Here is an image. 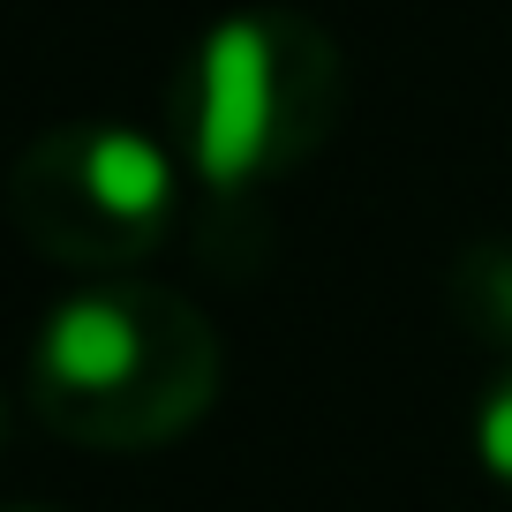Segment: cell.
Wrapping results in <instances>:
<instances>
[{
	"label": "cell",
	"mask_w": 512,
	"mask_h": 512,
	"mask_svg": "<svg viewBox=\"0 0 512 512\" xmlns=\"http://www.w3.org/2000/svg\"><path fill=\"white\" fill-rule=\"evenodd\" d=\"M445 294H452V317H460L482 347H497V362H505L512 354V241H467V249L452 256Z\"/></svg>",
	"instance_id": "4"
},
{
	"label": "cell",
	"mask_w": 512,
	"mask_h": 512,
	"mask_svg": "<svg viewBox=\"0 0 512 512\" xmlns=\"http://www.w3.org/2000/svg\"><path fill=\"white\" fill-rule=\"evenodd\" d=\"M174 159L136 128L68 121L8 166V219L68 272H128L174 234Z\"/></svg>",
	"instance_id": "3"
},
{
	"label": "cell",
	"mask_w": 512,
	"mask_h": 512,
	"mask_svg": "<svg viewBox=\"0 0 512 512\" xmlns=\"http://www.w3.org/2000/svg\"><path fill=\"white\" fill-rule=\"evenodd\" d=\"M0 512H46V505H0Z\"/></svg>",
	"instance_id": "6"
},
{
	"label": "cell",
	"mask_w": 512,
	"mask_h": 512,
	"mask_svg": "<svg viewBox=\"0 0 512 512\" xmlns=\"http://www.w3.org/2000/svg\"><path fill=\"white\" fill-rule=\"evenodd\" d=\"M475 460L490 467L497 490H512V354L490 369V384L475 400Z\"/></svg>",
	"instance_id": "5"
},
{
	"label": "cell",
	"mask_w": 512,
	"mask_h": 512,
	"mask_svg": "<svg viewBox=\"0 0 512 512\" xmlns=\"http://www.w3.org/2000/svg\"><path fill=\"white\" fill-rule=\"evenodd\" d=\"M226 377L219 332L196 302L144 279L68 294L31 347V407L68 445L151 452L211 415Z\"/></svg>",
	"instance_id": "1"
},
{
	"label": "cell",
	"mask_w": 512,
	"mask_h": 512,
	"mask_svg": "<svg viewBox=\"0 0 512 512\" xmlns=\"http://www.w3.org/2000/svg\"><path fill=\"white\" fill-rule=\"evenodd\" d=\"M347 106L332 31L294 8H241L211 23L174 76V144L211 196H249L324 151Z\"/></svg>",
	"instance_id": "2"
},
{
	"label": "cell",
	"mask_w": 512,
	"mask_h": 512,
	"mask_svg": "<svg viewBox=\"0 0 512 512\" xmlns=\"http://www.w3.org/2000/svg\"><path fill=\"white\" fill-rule=\"evenodd\" d=\"M0 437H8V415H0Z\"/></svg>",
	"instance_id": "7"
}]
</instances>
